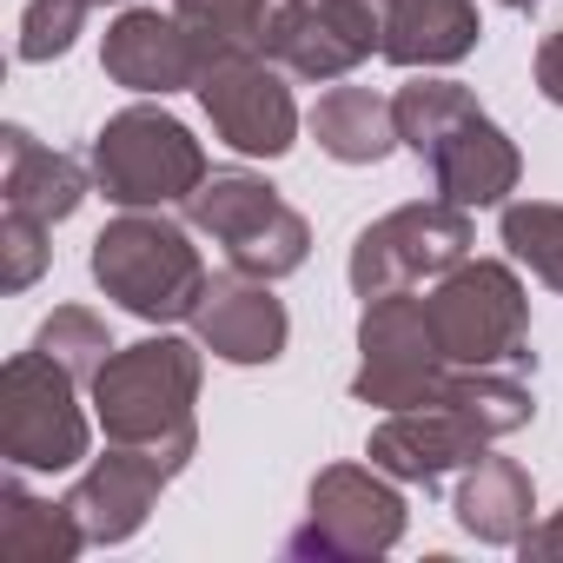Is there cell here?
Listing matches in <instances>:
<instances>
[{
  "label": "cell",
  "instance_id": "obj_1",
  "mask_svg": "<svg viewBox=\"0 0 563 563\" xmlns=\"http://www.w3.org/2000/svg\"><path fill=\"white\" fill-rule=\"evenodd\" d=\"M398 113V146H411L438 186V199L477 212V206H504L523 179V159L510 146V133L477 107L471 87L457 80H405L391 93Z\"/></svg>",
  "mask_w": 563,
  "mask_h": 563
},
{
  "label": "cell",
  "instance_id": "obj_2",
  "mask_svg": "<svg viewBox=\"0 0 563 563\" xmlns=\"http://www.w3.org/2000/svg\"><path fill=\"white\" fill-rule=\"evenodd\" d=\"M87 391H93L107 444L153 451L173 477L192 464V451H199V418H192V405H199V352L186 339L120 345Z\"/></svg>",
  "mask_w": 563,
  "mask_h": 563
},
{
  "label": "cell",
  "instance_id": "obj_3",
  "mask_svg": "<svg viewBox=\"0 0 563 563\" xmlns=\"http://www.w3.org/2000/svg\"><path fill=\"white\" fill-rule=\"evenodd\" d=\"M93 286L146 325H173V319H192L206 292V265L173 219L126 212L93 239Z\"/></svg>",
  "mask_w": 563,
  "mask_h": 563
},
{
  "label": "cell",
  "instance_id": "obj_4",
  "mask_svg": "<svg viewBox=\"0 0 563 563\" xmlns=\"http://www.w3.org/2000/svg\"><path fill=\"white\" fill-rule=\"evenodd\" d=\"M424 319L451 365H530V299L504 258H464L431 278Z\"/></svg>",
  "mask_w": 563,
  "mask_h": 563
},
{
  "label": "cell",
  "instance_id": "obj_5",
  "mask_svg": "<svg viewBox=\"0 0 563 563\" xmlns=\"http://www.w3.org/2000/svg\"><path fill=\"white\" fill-rule=\"evenodd\" d=\"M206 179V146L159 107H126L93 133V186L126 212L186 206Z\"/></svg>",
  "mask_w": 563,
  "mask_h": 563
},
{
  "label": "cell",
  "instance_id": "obj_6",
  "mask_svg": "<svg viewBox=\"0 0 563 563\" xmlns=\"http://www.w3.org/2000/svg\"><path fill=\"white\" fill-rule=\"evenodd\" d=\"M186 225L219 239L232 272L265 278V286L312 258L306 212H292L286 199H278V186H265L258 173H206L199 192L186 199Z\"/></svg>",
  "mask_w": 563,
  "mask_h": 563
},
{
  "label": "cell",
  "instance_id": "obj_7",
  "mask_svg": "<svg viewBox=\"0 0 563 563\" xmlns=\"http://www.w3.org/2000/svg\"><path fill=\"white\" fill-rule=\"evenodd\" d=\"M405 537V497L398 484L372 464H325L312 477L306 517L286 537V556L299 563H358V556H385Z\"/></svg>",
  "mask_w": 563,
  "mask_h": 563
},
{
  "label": "cell",
  "instance_id": "obj_8",
  "mask_svg": "<svg viewBox=\"0 0 563 563\" xmlns=\"http://www.w3.org/2000/svg\"><path fill=\"white\" fill-rule=\"evenodd\" d=\"M80 378L47 352H21L0 365V457L14 471H74L87 457Z\"/></svg>",
  "mask_w": 563,
  "mask_h": 563
},
{
  "label": "cell",
  "instance_id": "obj_9",
  "mask_svg": "<svg viewBox=\"0 0 563 563\" xmlns=\"http://www.w3.org/2000/svg\"><path fill=\"white\" fill-rule=\"evenodd\" d=\"M464 258H471V212L451 199H418V206L372 219L352 239V292L372 306V299L424 286V278H444Z\"/></svg>",
  "mask_w": 563,
  "mask_h": 563
},
{
  "label": "cell",
  "instance_id": "obj_10",
  "mask_svg": "<svg viewBox=\"0 0 563 563\" xmlns=\"http://www.w3.org/2000/svg\"><path fill=\"white\" fill-rule=\"evenodd\" d=\"M444 378H451V358H444V345L424 319V299H411V292L372 299L365 319H358L352 398L378 405V411H418V405H438Z\"/></svg>",
  "mask_w": 563,
  "mask_h": 563
},
{
  "label": "cell",
  "instance_id": "obj_11",
  "mask_svg": "<svg viewBox=\"0 0 563 563\" xmlns=\"http://www.w3.org/2000/svg\"><path fill=\"white\" fill-rule=\"evenodd\" d=\"M199 107L212 120V133L245 153V159H278L299 140V107L286 87V67L265 54H212L199 74Z\"/></svg>",
  "mask_w": 563,
  "mask_h": 563
},
{
  "label": "cell",
  "instance_id": "obj_12",
  "mask_svg": "<svg viewBox=\"0 0 563 563\" xmlns=\"http://www.w3.org/2000/svg\"><path fill=\"white\" fill-rule=\"evenodd\" d=\"M378 54L372 0H278L265 27V60L292 80H345L358 60Z\"/></svg>",
  "mask_w": 563,
  "mask_h": 563
},
{
  "label": "cell",
  "instance_id": "obj_13",
  "mask_svg": "<svg viewBox=\"0 0 563 563\" xmlns=\"http://www.w3.org/2000/svg\"><path fill=\"white\" fill-rule=\"evenodd\" d=\"M100 67L113 87L126 93H179V87H199L206 74V47L192 41V27L179 14H159V8H126L107 41H100Z\"/></svg>",
  "mask_w": 563,
  "mask_h": 563
},
{
  "label": "cell",
  "instance_id": "obj_14",
  "mask_svg": "<svg viewBox=\"0 0 563 563\" xmlns=\"http://www.w3.org/2000/svg\"><path fill=\"white\" fill-rule=\"evenodd\" d=\"M484 431L477 424H464L451 405H418V411H391L378 431H372V444H365V457L385 471V477H398V484H418V490H438L451 471H471L477 457H484Z\"/></svg>",
  "mask_w": 563,
  "mask_h": 563
},
{
  "label": "cell",
  "instance_id": "obj_15",
  "mask_svg": "<svg viewBox=\"0 0 563 563\" xmlns=\"http://www.w3.org/2000/svg\"><path fill=\"white\" fill-rule=\"evenodd\" d=\"M192 332L225 365H272L278 352H286V339H292V319L272 299L265 278L219 272V278H206V292L192 306Z\"/></svg>",
  "mask_w": 563,
  "mask_h": 563
},
{
  "label": "cell",
  "instance_id": "obj_16",
  "mask_svg": "<svg viewBox=\"0 0 563 563\" xmlns=\"http://www.w3.org/2000/svg\"><path fill=\"white\" fill-rule=\"evenodd\" d=\"M166 477L173 471L153 451H133V444H113L107 457H93L80 471L74 497H67L74 517H80V530H87V543H126V537H140V523L153 517Z\"/></svg>",
  "mask_w": 563,
  "mask_h": 563
},
{
  "label": "cell",
  "instance_id": "obj_17",
  "mask_svg": "<svg viewBox=\"0 0 563 563\" xmlns=\"http://www.w3.org/2000/svg\"><path fill=\"white\" fill-rule=\"evenodd\" d=\"M477 34V0H378V54L391 67H451Z\"/></svg>",
  "mask_w": 563,
  "mask_h": 563
},
{
  "label": "cell",
  "instance_id": "obj_18",
  "mask_svg": "<svg viewBox=\"0 0 563 563\" xmlns=\"http://www.w3.org/2000/svg\"><path fill=\"white\" fill-rule=\"evenodd\" d=\"M0 153H8V173H0V192H8V212H34L47 225L74 219L80 199H87V166L41 146L27 126H8L0 133Z\"/></svg>",
  "mask_w": 563,
  "mask_h": 563
},
{
  "label": "cell",
  "instance_id": "obj_19",
  "mask_svg": "<svg viewBox=\"0 0 563 563\" xmlns=\"http://www.w3.org/2000/svg\"><path fill=\"white\" fill-rule=\"evenodd\" d=\"M530 510H537V484L517 457H477L457 484V523H464V537H477L490 550L523 543Z\"/></svg>",
  "mask_w": 563,
  "mask_h": 563
},
{
  "label": "cell",
  "instance_id": "obj_20",
  "mask_svg": "<svg viewBox=\"0 0 563 563\" xmlns=\"http://www.w3.org/2000/svg\"><path fill=\"white\" fill-rule=\"evenodd\" d=\"M312 140L319 153H332L339 166H378L398 146V113L385 93L372 87H332L312 107Z\"/></svg>",
  "mask_w": 563,
  "mask_h": 563
},
{
  "label": "cell",
  "instance_id": "obj_21",
  "mask_svg": "<svg viewBox=\"0 0 563 563\" xmlns=\"http://www.w3.org/2000/svg\"><path fill=\"white\" fill-rule=\"evenodd\" d=\"M87 550V530L74 504H41L14 477L0 484V556L14 563H74Z\"/></svg>",
  "mask_w": 563,
  "mask_h": 563
},
{
  "label": "cell",
  "instance_id": "obj_22",
  "mask_svg": "<svg viewBox=\"0 0 563 563\" xmlns=\"http://www.w3.org/2000/svg\"><path fill=\"white\" fill-rule=\"evenodd\" d=\"M438 405H451V411H457L464 424H477L484 438H510V431H523V424L537 418L530 391H523L504 365H457V372L444 378Z\"/></svg>",
  "mask_w": 563,
  "mask_h": 563
},
{
  "label": "cell",
  "instance_id": "obj_23",
  "mask_svg": "<svg viewBox=\"0 0 563 563\" xmlns=\"http://www.w3.org/2000/svg\"><path fill=\"white\" fill-rule=\"evenodd\" d=\"M278 0H173V14L192 27V41L212 54H265V27H272Z\"/></svg>",
  "mask_w": 563,
  "mask_h": 563
},
{
  "label": "cell",
  "instance_id": "obj_24",
  "mask_svg": "<svg viewBox=\"0 0 563 563\" xmlns=\"http://www.w3.org/2000/svg\"><path fill=\"white\" fill-rule=\"evenodd\" d=\"M504 245L517 265H530L550 292H563V206L550 199H517L504 206Z\"/></svg>",
  "mask_w": 563,
  "mask_h": 563
},
{
  "label": "cell",
  "instance_id": "obj_25",
  "mask_svg": "<svg viewBox=\"0 0 563 563\" xmlns=\"http://www.w3.org/2000/svg\"><path fill=\"white\" fill-rule=\"evenodd\" d=\"M34 352H47V358H54V365H67L80 385H93V378H100V365H107L120 345L107 339V325H100L87 306H60V312H47V319H41Z\"/></svg>",
  "mask_w": 563,
  "mask_h": 563
},
{
  "label": "cell",
  "instance_id": "obj_26",
  "mask_svg": "<svg viewBox=\"0 0 563 563\" xmlns=\"http://www.w3.org/2000/svg\"><path fill=\"white\" fill-rule=\"evenodd\" d=\"M87 14H93V0H27V14H21V60L27 67L60 60Z\"/></svg>",
  "mask_w": 563,
  "mask_h": 563
},
{
  "label": "cell",
  "instance_id": "obj_27",
  "mask_svg": "<svg viewBox=\"0 0 563 563\" xmlns=\"http://www.w3.org/2000/svg\"><path fill=\"white\" fill-rule=\"evenodd\" d=\"M41 272H47V219L8 212V219H0V286L27 292Z\"/></svg>",
  "mask_w": 563,
  "mask_h": 563
},
{
  "label": "cell",
  "instance_id": "obj_28",
  "mask_svg": "<svg viewBox=\"0 0 563 563\" xmlns=\"http://www.w3.org/2000/svg\"><path fill=\"white\" fill-rule=\"evenodd\" d=\"M537 93L550 107H563V27L543 34V47H537Z\"/></svg>",
  "mask_w": 563,
  "mask_h": 563
},
{
  "label": "cell",
  "instance_id": "obj_29",
  "mask_svg": "<svg viewBox=\"0 0 563 563\" xmlns=\"http://www.w3.org/2000/svg\"><path fill=\"white\" fill-rule=\"evenodd\" d=\"M517 550H523V556H563V510H556L550 523H537V530H530Z\"/></svg>",
  "mask_w": 563,
  "mask_h": 563
},
{
  "label": "cell",
  "instance_id": "obj_30",
  "mask_svg": "<svg viewBox=\"0 0 563 563\" xmlns=\"http://www.w3.org/2000/svg\"><path fill=\"white\" fill-rule=\"evenodd\" d=\"M497 8H510V14H530V8H543V0H497Z\"/></svg>",
  "mask_w": 563,
  "mask_h": 563
},
{
  "label": "cell",
  "instance_id": "obj_31",
  "mask_svg": "<svg viewBox=\"0 0 563 563\" xmlns=\"http://www.w3.org/2000/svg\"><path fill=\"white\" fill-rule=\"evenodd\" d=\"M93 8H107V0H93Z\"/></svg>",
  "mask_w": 563,
  "mask_h": 563
}]
</instances>
